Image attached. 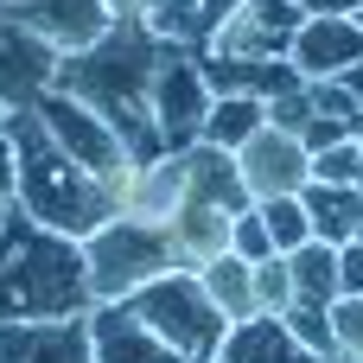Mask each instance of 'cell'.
Instances as JSON below:
<instances>
[{
  "mask_svg": "<svg viewBox=\"0 0 363 363\" xmlns=\"http://www.w3.org/2000/svg\"><path fill=\"white\" fill-rule=\"evenodd\" d=\"M166 57H172V45L153 38L147 19H115L89 51H70L57 64V89L89 102L121 134L134 166H153V160H166V140H160V121H153V77H160Z\"/></svg>",
  "mask_w": 363,
  "mask_h": 363,
  "instance_id": "6da1fadb",
  "label": "cell"
},
{
  "mask_svg": "<svg viewBox=\"0 0 363 363\" xmlns=\"http://www.w3.org/2000/svg\"><path fill=\"white\" fill-rule=\"evenodd\" d=\"M89 306H96V294H89L83 242L45 230L19 204H6V217H0V325L83 319Z\"/></svg>",
  "mask_w": 363,
  "mask_h": 363,
  "instance_id": "7a4b0ae2",
  "label": "cell"
},
{
  "mask_svg": "<svg viewBox=\"0 0 363 363\" xmlns=\"http://www.w3.org/2000/svg\"><path fill=\"white\" fill-rule=\"evenodd\" d=\"M6 128H13V147H19V191H13V204H19L26 217H38L45 230L83 242V236H96V230L121 211V191L102 185L96 172H83V166L45 134V121H38L32 108L6 115Z\"/></svg>",
  "mask_w": 363,
  "mask_h": 363,
  "instance_id": "3957f363",
  "label": "cell"
},
{
  "mask_svg": "<svg viewBox=\"0 0 363 363\" xmlns=\"http://www.w3.org/2000/svg\"><path fill=\"white\" fill-rule=\"evenodd\" d=\"M83 268H89V294L96 300H128V294H140L147 281H160L179 262H172L166 223H147V217L115 211L96 236H83Z\"/></svg>",
  "mask_w": 363,
  "mask_h": 363,
  "instance_id": "277c9868",
  "label": "cell"
},
{
  "mask_svg": "<svg viewBox=\"0 0 363 363\" xmlns=\"http://www.w3.org/2000/svg\"><path fill=\"white\" fill-rule=\"evenodd\" d=\"M128 306H134V319H147L179 357H217V345H223V332H230V319L211 306V294H204V281H198L191 268H166L160 281H147L140 294H128Z\"/></svg>",
  "mask_w": 363,
  "mask_h": 363,
  "instance_id": "5b68a950",
  "label": "cell"
},
{
  "mask_svg": "<svg viewBox=\"0 0 363 363\" xmlns=\"http://www.w3.org/2000/svg\"><path fill=\"white\" fill-rule=\"evenodd\" d=\"M32 115L45 121V134H51V140H57L83 172H96L102 185H115V191H121V179L134 172V160H128L121 134H115L89 102H77L70 89H57V83H51V89L38 96V108H32Z\"/></svg>",
  "mask_w": 363,
  "mask_h": 363,
  "instance_id": "8992f818",
  "label": "cell"
},
{
  "mask_svg": "<svg viewBox=\"0 0 363 363\" xmlns=\"http://www.w3.org/2000/svg\"><path fill=\"white\" fill-rule=\"evenodd\" d=\"M211 102H217V89H211L198 51H172V57L160 64V77H153V121H160L166 153H191V147L204 140Z\"/></svg>",
  "mask_w": 363,
  "mask_h": 363,
  "instance_id": "52a82bcc",
  "label": "cell"
},
{
  "mask_svg": "<svg viewBox=\"0 0 363 363\" xmlns=\"http://www.w3.org/2000/svg\"><path fill=\"white\" fill-rule=\"evenodd\" d=\"M57 64H64V51L45 45L32 26H19L13 6H0V108L6 115L38 108V96L57 83Z\"/></svg>",
  "mask_w": 363,
  "mask_h": 363,
  "instance_id": "ba28073f",
  "label": "cell"
},
{
  "mask_svg": "<svg viewBox=\"0 0 363 363\" xmlns=\"http://www.w3.org/2000/svg\"><path fill=\"white\" fill-rule=\"evenodd\" d=\"M236 172H242V185H249L255 204L262 198H300L313 185V153H306L300 134H287V128L268 121L249 147H236Z\"/></svg>",
  "mask_w": 363,
  "mask_h": 363,
  "instance_id": "9c48e42d",
  "label": "cell"
},
{
  "mask_svg": "<svg viewBox=\"0 0 363 363\" xmlns=\"http://www.w3.org/2000/svg\"><path fill=\"white\" fill-rule=\"evenodd\" d=\"M300 26H306V13L294 0H242L211 32L204 51H217V57H287L294 38H300Z\"/></svg>",
  "mask_w": 363,
  "mask_h": 363,
  "instance_id": "30bf717a",
  "label": "cell"
},
{
  "mask_svg": "<svg viewBox=\"0 0 363 363\" xmlns=\"http://www.w3.org/2000/svg\"><path fill=\"white\" fill-rule=\"evenodd\" d=\"M83 319H89V357L96 363H185L147 319H134L128 300H96Z\"/></svg>",
  "mask_w": 363,
  "mask_h": 363,
  "instance_id": "8fae6325",
  "label": "cell"
},
{
  "mask_svg": "<svg viewBox=\"0 0 363 363\" xmlns=\"http://www.w3.org/2000/svg\"><path fill=\"white\" fill-rule=\"evenodd\" d=\"M13 13H19V26H32V32H38L45 45H57L64 57H70V51H89V45L115 26L108 0H19Z\"/></svg>",
  "mask_w": 363,
  "mask_h": 363,
  "instance_id": "7c38bea8",
  "label": "cell"
},
{
  "mask_svg": "<svg viewBox=\"0 0 363 363\" xmlns=\"http://www.w3.org/2000/svg\"><path fill=\"white\" fill-rule=\"evenodd\" d=\"M0 363H96L89 357V319L0 325Z\"/></svg>",
  "mask_w": 363,
  "mask_h": 363,
  "instance_id": "4fadbf2b",
  "label": "cell"
},
{
  "mask_svg": "<svg viewBox=\"0 0 363 363\" xmlns=\"http://www.w3.org/2000/svg\"><path fill=\"white\" fill-rule=\"evenodd\" d=\"M294 70L306 83H325V77H345L351 64H363V26L345 13V19H306L300 38H294Z\"/></svg>",
  "mask_w": 363,
  "mask_h": 363,
  "instance_id": "5bb4252c",
  "label": "cell"
},
{
  "mask_svg": "<svg viewBox=\"0 0 363 363\" xmlns=\"http://www.w3.org/2000/svg\"><path fill=\"white\" fill-rule=\"evenodd\" d=\"M230 211H217V204H204V198H179V211L166 217V236H172V262L179 268H204L211 255H223L230 249Z\"/></svg>",
  "mask_w": 363,
  "mask_h": 363,
  "instance_id": "9a60e30c",
  "label": "cell"
},
{
  "mask_svg": "<svg viewBox=\"0 0 363 363\" xmlns=\"http://www.w3.org/2000/svg\"><path fill=\"white\" fill-rule=\"evenodd\" d=\"M211 363H332V357H313L274 313H255V319H242V325L223 332V345H217Z\"/></svg>",
  "mask_w": 363,
  "mask_h": 363,
  "instance_id": "2e32d148",
  "label": "cell"
},
{
  "mask_svg": "<svg viewBox=\"0 0 363 363\" xmlns=\"http://www.w3.org/2000/svg\"><path fill=\"white\" fill-rule=\"evenodd\" d=\"M185 198H204V204H217V211H230V217H242L255 198H249V185H242V172H236V153H223V147H211V140H198L191 153H185Z\"/></svg>",
  "mask_w": 363,
  "mask_h": 363,
  "instance_id": "e0dca14e",
  "label": "cell"
},
{
  "mask_svg": "<svg viewBox=\"0 0 363 363\" xmlns=\"http://www.w3.org/2000/svg\"><path fill=\"white\" fill-rule=\"evenodd\" d=\"M185 198V153H166L153 166H134L121 179V211L128 217H147V223H166Z\"/></svg>",
  "mask_w": 363,
  "mask_h": 363,
  "instance_id": "ac0fdd59",
  "label": "cell"
},
{
  "mask_svg": "<svg viewBox=\"0 0 363 363\" xmlns=\"http://www.w3.org/2000/svg\"><path fill=\"white\" fill-rule=\"evenodd\" d=\"M198 281H204V294H211V306L230 319V325H242V319H255L262 306H255V262H242V255H211L204 268H198Z\"/></svg>",
  "mask_w": 363,
  "mask_h": 363,
  "instance_id": "d6986e66",
  "label": "cell"
},
{
  "mask_svg": "<svg viewBox=\"0 0 363 363\" xmlns=\"http://www.w3.org/2000/svg\"><path fill=\"white\" fill-rule=\"evenodd\" d=\"M300 204H306V217H313V236H319V242L345 249V242L357 236V204H363L357 185H325V179H313V185L300 191Z\"/></svg>",
  "mask_w": 363,
  "mask_h": 363,
  "instance_id": "ffe728a7",
  "label": "cell"
},
{
  "mask_svg": "<svg viewBox=\"0 0 363 363\" xmlns=\"http://www.w3.org/2000/svg\"><path fill=\"white\" fill-rule=\"evenodd\" d=\"M262 128H268V102H262V96H217V102H211V121H204V140L223 147V153H236V147H249Z\"/></svg>",
  "mask_w": 363,
  "mask_h": 363,
  "instance_id": "44dd1931",
  "label": "cell"
},
{
  "mask_svg": "<svg viewBox=\"0 0 363 363\" xmlns=\"http://www.w3.org/2000/svg\"><path fill=\"white\" fill-rule=\"evenodd\" d=\"M287 274H294V300H338V249L332 242H300L294 255H287Z\"/></svg>",
  "mask_w": 363,
  "mask_h": 363,
  "instance_id": "7402d4cb",
  "label": "cell"
},
{
  "mask_svg": "<svg viewBox=\"0 0 363 363\" xmlns=\"http://www.w3.org/2000/svg\"><path fill=\"white\" fill-rule=\"evenodd\" d=\"M281 325L313 351V357H332V363H345V351H338V325H332V306L325 300H294L287 313H281Z\"/></svg>",
  "mask_w": 363,
  "mask_h": 363,
  "instance_id": "603a6c76",
  "label": "cell"
},
{
  "mask_svg": "<svg viewBox=\"0 0 363 363\" xmlns=\"http://www.w3.org/2000/svg\"><path fill=\"white\" fill-rule=\"evenodd\" d=\"M255 211H262V223H268V236H274L281 255H294L300 242H313V217H306L300 198H262Z\"/></svg>",
  "mask_w": 363,
  "mask_h": 363,
  "instance_id": "cb8c5ba5",
  "label": "cell"
},
{
  "mask_svg": "<svg viewBox=\"0 0 363 363\" xmlns=\"http://www.w3.org/2000/svg\"><path fill=\"white\" fill-rule=\"evenodd\" d=\"M313 179H325V185H357L363 191V140H338V147L313 153Z\"/></svg>",
  "mask_w": 363,
  "mask_h": 363,
  "instance_id": "d4e9b609",
  "label": "cell"
},
{
  "mask_svg": "<svg viewBox=\"0 0 363 363\" xmlns=\"http://www.w3.org/2000/svg\"><path fill=\"white\" fill-rule=\"evenodd\" d=\"M255 306H262V313H274V319L294 306V274H287V255L255 262Z\"/></svg>",
  "mask_w": 363,
  "mask_h": 363,
  "instance_id": "484cf974",
  "label": "cell"
},
{
  "mask_svg": "<svg viewBox=\"0 0 363 363\" xmlns=\"http://www.w3.org/2000/svg\"><path fill=\"white\" fill-rule=\"evenodd\" d=\"M230 255H242V262H268V255H281L274 249V236H268V223H262V211L249 204L236 223H230Z\"/></svg>",
  "mask_w": 363,
  "mask_h": 363,
  "instance_id": "4316f807",
  "label": "cell"
},
{
  "mask_svg": "<svg viewBox=\"0 0 363 363\" xmlns=\"http://www.w3.org/2000/svg\"><path fill=\"white\" fill-rule=\"evenodd\" d=\"M332 325H338L345 363H363V300H332Z\"/></svg>",
  "mask_w": 363,
  "mask_h": 363,
  "instance_id": "83f0119b",
  "label": "cell"
},
{
  "mask_svg": "<svg viewBox=\"0 0 363 363\" xmlns=\"http://www.w3.org/2000/svg\"><path fill=\"white\" fill-rule=\"evenodd\" d=\"M268 121H274V128H287V134H300V128L313 121V96H306V83H300V89H287V96H274V102H268Z\"/></svg>",
  "mask_w": 363,
  "mask_h": 363,
  "instance_id": "f1b7e54d",
  "label": "cell"
},
{
  "mask_svg": "<svg viewBox=\"0 0 363 363\" xmlns=\"http://www.w3.org/2000/svg\"><path fill=\"white\" fill-rule=\"evenodd\" d=\"M300 140H306V153H325V147L351 140V121H338V115H313V121L300 128Z\"/></svg>",
  "mask_w": 363,
  "mask_h": 363,
  "instance_id": "f546056e",
  "label": "cell"
},
{
  "mask_svg": "<svg viewBox=\"0 0 363 363\" xmlns=\"http://www.w3.org/2000/svg\"><path fill=\"white\" fill-rule=\"evenodd\" d=\"M338 300H363V242L357 236L338 249Z\"/></svg>",
  "mask_w": 363,
  "mask_h": 363,
  "instance_id": "4dcf8cb0",
  "label": "cell"
},
{
  "mask_svg": "<svg viewBox=\"0 0 363 363\" xmlns=\"http://www.w3.org/2000/svg\"><path fill=\"white\" fill-rule=\"evenodd\" d=\"M13 191H19V147H13V128L0 115V198L13 204Z\"/></svg>",
  "mask_w": 363,
  "mask_h": 363,
  "instance_id": "1f68e13d",
  "label": "cell"
},
{
  "mask_svg": "<svg viewBox=\"0 0 363 363\" xmlns=\"http://www.w3.org/2000/svg\"><path fill=\"white\" fill-rule=\"evenodd\" d=\"M306 19H345V13H357V0H294Z\"/></svg>",
  "mask_w": 363,
  "mask_h": 363,
  "instance_id": "d6a6232c",
  "label": "cell"
},
{
  "mask_svg": "<svg viewBox=\"0 0 363 363\" xmlns=\"http://www.w3.org/2000/svg\"><path fill=\"white\" fill-rule=\"evenodd\" d=\"M198 6H204V13H211V32H217V26H223V19H230V13H236V6H242V0H198Z\"/></svg>",
  "mask_w": 363,
  "mask_h": 363,
  "instance_id": "836d02e7",
  "label": "cell"
},
{
  "mask_svg": "<svg viewBox=\"0 0 363 363\" xmlns=\"http://www.w3.org/2000/svg\"><path fill=\"white\" fill-rule=\"evenodd\" d=\"M147 6H153V0H108V13H115V19H140Z\"/></svg>",
  "mask_w": 363,
  "mask_h": 363,
  "instance_id": "e575fe53",
  "label": "cell"
},
{
  "mask_svg": "<svg viewBox=\"0 0 363 363\" xmlns=\"http://www.w3.org/2000/svg\"><path fill=\"white\" fill-rule=\"evenodd\" d=\"M338 83H345V89H351V96H357V102H363V64H351V70H345Z\"/></svg>",
  "mask_w": 363,
  "mask_h": 363,
  "instance_id": "d590c367",
  "label": "cell"
},
{
  "mask_svg": "<svg viewBox=\"0 0 363 363\" xmlns=\"http://www.w3.org/2000/svg\"><path fill=\"white\" fill-rule=\"evenodd\" d=\"M357 242H363V204H357Z\"/></svg>",
  "mask_w": 363,
  "mask_h": 363,
  "instance_id": "8d00e7d4",
  "label": "cell"
},
{
  "mask_svg": "<svg viewBox=\"0 0 363 363\" xmlns=\"http://www.w3.org/2000/svg\"><path fill=\"white\" fill-rule=\"evenodd\" d=\"M351 19H357V26H363V0H357V13H351Z\"/></svg>",
  "mask_w": 363,
  "mask_h": 363,
  "instance_id": "74e56055",
  "label": "cell"
},
{
  "mask_svg": "<svg viewBox=\"0 0 363 363\" xmlns=\"http://www.w3.org/2000/svg\"><path fill=\"white\" fill-rule=\"evenodd\" d=\"M185 363H211V357H185Z\"/></svg>",
  "mask_w": 363,
  "mask_h": 363,
  "instance_id": "f35d334b",
  "label": "cell"
},
{
  "mask_svg": "<svg viewBox=\"0 0 363 363\" xmlns=\"http://www.w3.org/2000/svg\"><path fill=\"white\" fill-rule=\"evenodd\" d=\"M0 217H6V198H0Z\"/></svg>",
  "mask_w": 363,
  "mask_h": 363,
  "instance_id": "ab89813d",
  "label": "cell"
},
{
  "mask_svg": "<svg viewBox=\"0 0 363 363\" xmlns=\"http://www.w3.org/2000/svg\"><path fill=\"white\" fill-rule=\"evenodd\" d=\"M0 115H6V108H0Z\"/></svg>",
  "mask_w": 363,
  "mask_h": 363,
  "instance_id": "60d3db41",
  "label": "cell"
}]
</instances>
